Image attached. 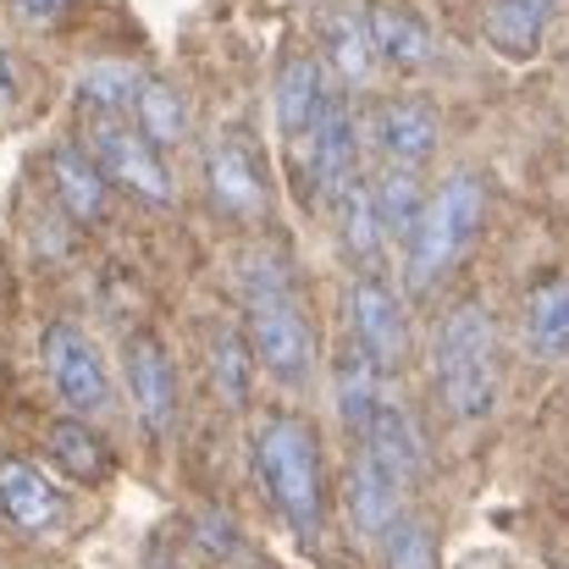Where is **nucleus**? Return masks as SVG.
<instances>
[{"mask_svg":"<svg viewBox=\"0 0 569 569\" xmlns=\"http://www.w3.org/2000/svg\"><path fill=\"white\" fill-rule=\"evenodd\" d=\"M238 288H243V338L260 371L282 387H305L316 377V327L299 305L293 266L277 249H254L238 271Z\"/></svg>","mask_w":569,"mask_h":569,"instance_id":"obj_1","label":"nucleus"},{"mask_svg":"<svg viewBox=\"0 0 569 569\" xmlns=\"http://www.w3.org/2000/svg\"><path fill=\"white\" fill-rule=\"evenodd\" d=\"M254 481L277 520L299 537L316 542L327 520V465H321V437L305 415L293 409H266L254 420Z\"/></svg>","mask_w":569,"mask_h":569,"instance_id":"obj_2","label":"nucleus"},{"mask_svg":"<svg viewBox=\"0 0 569 569\" xmlns=\"http://www.w3.org/2000/svg\"><path fill=\"white\" fill-rule=\"evenodd\" d=\"M431 371H437V398L459 426H476L498 409V327L487 305L465 299L442 316L431 343Z\"/></svg>","mask_w":569,"mask_h":569,"instance_id":"obj_3","label":"nucleus"},{"mask_svg":"<svg viewBox=\"0 0 569 569\" xmlns=\"http://www.w3.org/2000/svg\"><path fill=\"white\" fill-rule=\"evenodd\" d=\"M487 221V189L476 172H453L442 178L437 189L426 193V210H420V227L403 249V271H409V288L415 293H431L476 243Z\"/></svg>","mask_w":569,"mask_h":569,"instance_id":"obj_4","label":"nucleus"},{"mask_svg":"<svg viewBox=\"0 0 569 569\" xmlns=\"http://www.w3.org/2000/svg\"><path fill=\"white\" fill-rule=\"evenodd\" d=\"M39 360H44V377H50V392L72 409V415H83V420H94V415H106L111 409V371H106V355L94 349V338L83 332V327H72V321H50L44 327V338H39Z\"/></svg>","mask_w":569,"mask_h":569,"instance_id":"obj_5","label":"nucleus"},{"mask_svg":"<svg viewBox=\"0 0 569 569\" xmlns=\"http://www.w3.org/2000/svg\"><path fill=\"white\" fill-rule=\"evenodd\" d=\"M89 156L100 161V172L128 189L144 204H172V172L161 161V150L128 122V117H94L89 122Z\"/></svg>","mask_w":569,"mask_h":569,"instance_id":"obj_6","label":"nucleus"},{"mask_svg":"<svg viewBox=\"0 0 569 569\" xmlns=\"http://www.w3.org/2000/svg\"><path fill=\"white\" fill-rule=\"evenodd\" d=\"M293 150H299L305 189L316 193L321 204H332L338 193L360 178V122H355V111L343 106V94L327 106V117H321Z\"/></svg>","mask_w":569,"mask_h":569,"instance_id":"obj_7","label":"nucleus"},{"mask_svg":"<svg viewBox=\"0 0 569 569\" xmlns=\"http://www.w3.org/2000/svg\"><path fill=\"white\" fill-rule=\"evenodd\" d=\"M204 193L216 204V216L227 221H254L266 216L271 189H266V172H260V156L243 133H216L210 150H204Z\"/></svg>","mask_w":569,"mask_h":569,"instance_id":"obj_8","label":"nucleus"},{"mask_svg":"<svg viewBox=\"0 0 569 569\" xmlns=\"http://www.w3.org/2000/svg\"><path fill=\"white\" fill-rule=\"evenodd\" d=\"M349 338L377 360L381 371H398L409 355V321H403V299L392 293V282L381 271H360L349 282Z\"/></svg>","mask_w":569,"mask_h":569,"instance_id":"obj_9","label":"nucleus"},{"mask_svg":"<svg viewBox=\"0 0 569 569\" xmlns=\"http://www.w3.org/2000/svg\"><path fill=\"white\" fill-rule=\"evenodd\" d=\"M122 381H128V398H133V415L150 437H167L172 420H178V371H172V355L156 332H133L128 349H122Z\"/></svg>","mask_w":569,"mask_h":569,"instance_id":"obj_10","label":"nucleus"},{"mask_svg":"<svg viewBox=\"0 0 569 569\" xmlns=\"http://www.w3.org/2000/svg\"><path fill=\"white\" fill-rule=\"evenodd\" d=\"M0 515L22 537H56L72 520V503L33 459H0Z\"/></svg>","mask_w":569,"mask_h":569,"instance_id":"obj_11","label":"nucleus"},{"mask_svg":"<svg viewBox=\"0 0 569 569\" xmlns=\"http://www.w3.org/2000/svg\"><path fill=\"white\" fill-rule=\"evenodd\" d=\"M366 139L381 156V167H409L420 172L431 156H437V139H442V122L426 100H381L366 122Z\"/></svg>","mask_w":569,"mask_h":569,"instance_id":"obj_12","label":"nucleus"},{"mask_svg":"<svg viewBox=\"0 0 569 569\" xmlns=\"http://www.w3.org/2000/svg\"><path fill=\"white\" fill-rule=\"evenodd\" d=\"M332 100H338V89H332L321 56H288V61L277 67V128H282L293 144L327 117Z\"/></svg>","mask_w":569,"mask_h":569,"instance_id":"obj_13","label":"nucleus"},{"mask_svg":"<svg viewBox=\"0 0 569 569\" xmlns=\"http://www.w3.org/2000/svg\"><path fill=\"white\" fill-rule=\"evenodd\" d=\"M403 492H409V487H398V481L381 470L377 459L355 453V465H349V481H343L349 531H355L360 542H381V537H387V526L403 515Z\"/></svg>","mask_w":569,"mask_h":569,"instance_id":"obj_14","label":"nucleus"},{"mask_svg":"<svg viewBox=\"0 0 569 569\" xmlns=\"http://www.w3.org/2000/svg\"><path fill=\"white\" fill-rule=\"evenodd\" d=\"M50 189H56L61 210L78 227H94L111 210V178L100 172V161L89 156V144H56L50 150Z\"/></svg>","mask_w":569,"mask_h":569,"instance_id":"obj_15","label":"nucleus"},{"mask_svg":"<svg viewBox=\"0 0 569 569\" xmlns=\"http://www.w3.org/2000/svg\"><path fill=\"white\" fill-rule=\"evenodd\" d=\"M360 453H366V459H377L398 487H415V481H420V470H426L420 431H415V420H409V409H403L398 398H381V409L371 415V426L360 431Z\"/></svg>","mask_w":569,"mask_h":569,"instance_id":"obj_16","label":"nucleus"},{"mask_svg":"<svg viewBox=\"0 0 569 569\" xmlns=\"http://www.w3.org/2000/svg\"><path fill=\"white\" fill-rule=\"evenodd\" d=\"M371 22V44H377V61L392 67V72H426L442 50H437V33L409 11V6H392V0H377L366 11Z\"/></svg>","mask_w":569,"mask_h":569,"instance_id":"obj_17","label":"nucleus"},{"mask_svg":"<svg viewBox=\"0 0 569 569\" xmlns=\"http://www.w3.org/2000/svg\"><path fill=\"white\" fill-rule=\"evenodd\" d=\"M381 398H387V371L349 338V343L338 349V366H332V403H338V420H343L349 437H360V431L371 426Z\"/></svg>","mask_w":569,"mask_h":569,"instance_id":"obj_18","label":"nucleus"},{"mask_svg":"<svg viewBox=\"0 0 569 569\" xmlns=\"http://www.w3.org/2000/svg\"><path fill=\"white\" fill-rule=\"evenodd\" d=\"M520 332H526V349L548 366H565L569 360V277L553 271L542 277L531 293H526V310H520Z\"/></svg>","mask_w":569,"mask_h":569,"instance_id":"obj_19","label":"nucleus"},{"mask_svg":"<svg viewBox=\"0 0 569 569\" xmlns=\"http://www.w3.org/2000/svg\"><path fill=\"white\" fill-rule=\"evenodd\" d=\"M332 216H338V243H343V254H349L360 271H377L381 254H387V232H381L371 178H355L349 189L338 193V199H332Z\"/></svg>","mask_w":569,"mask_h":569,"instance_id":"obj_20","label":"nucleus"},{"mask_svg":"<svg viewBox=\"0 0 569 569\" xmlns=\"http://www.w3.org/2000/svg\"><path fill=\"white\" fill-rule=\"evenodd\" d=\"M44 453H50V465L61 470V476H72V481H83V487H100L106 476H111V448H106V437L83 420V415H67V420H56L50 431H44Z\"/></svg>","mask_w":569,"mask_h":569,"instance_id":"obj_21","label":"nucleus"},{"mask_svg":"<svg viewBox=\"0 0 569 569\" xmlns=\"http://www.w3.org/2000/svg\"><path fill=\"white\" fill-rule=\"evenodd\" d=\"M548 22H553V0H492L481 33H487V44H492L498 56L531 61V56L542 50Z\"/></svg>","mask_w":569,"mask_h":569,"instance_id":"obj_22","label":"nucleus"},{"mask_svg":"<svg viewBox=\"0 0 569 569\" xmlns=\"http://www.w3.org/2000/svg\"><path fill=\"white\" fill-rule=\"evenodd\" d=\"M204 360H210V387H216V398H221L227 409H249L260 360H254L243 327H210V338H204Z\"/></svg>","mask_w":569,"mask_h":569,"instance_id":"obj_23","label":"nucleus"},{"mask_svg":"<svg viewBox=\"0 0 569 569\" xmlns=\"http://www.w3.org/2000/svg\"><path fill=\"white\" fill-rule=\"evenodd\" d=\"M156 150H178L189 139V94L167 78H144L139 83V100H133V117H128Z\"/></svg>","mask_w":569,"mask_h":569,"instance_id":"obj_24","label":"nucleus"},{"mask_svg":"<svg viewBox=\"0 0 569 569\" xmlns=\"http://www.w3.org/2000/svg\"><path fill=\"white\" fill-rule=\"evenodd\" d=\"M371 189H377V216H381V232H387V249H409V238L420 227V210H426L420 172L381 167L377 178H371Z\"/></svg>","mask_w":569,"mask_h":569,"instance_id":"obj_25","label":"nucleus"},{"mask_svg":"<svg viewBox=\"0 0 569 569\" xmlns=\"http://www.w3.org/2000/svg\"><path fill=\"white\" fill-rule=\"evenodd\" d=\"M327 61H332V72L349 83V89H366L371 78H377V44H371V22H366V11H338L332 22H327Z\"/></svg>","mask_w":569,"mask_h":569,"instance_id":"obj_26","label":"nucleus"},{"mask_svg":"<svg viewBox=\"0 0 569 569\" xmlns=\"http://www.w3.org/2000/svg\"><path fill=\"white\" fill-rule=\"evenodd\" d=\"M139 83H144V72L128 61H89L78 72V100L89 117H133Z\"/></svg>","mask_w":569,"mask_h":569,"instance_id":"obj_27","label":"nucleus"},{"mask_svg":"<svg viewBox=\"0 0 569 569\" xmlns=\"http://www.w3.org/2000/svg\"><path fill=\"white\" fill-rule=\"evenodd\" d=\"M377 548L387 569H437V531L420 515H409V509L387 526V537H381Z\"/></svg>","mask_w":569,"mask_h":569,"instance_id":"obj_28","label":"nucleus"},{"mask_svg":"<svg viewBox=\"0 0 569 569\" xmlns=\"http://www.w3.org/2000/svg\"><path fill=\"white\" fill-rule=\"evenodd\" d=\"M72 0H11V11L22 17V22H33V28H44V22H56L61 11H67Z\"/></svg>","mask_w":569,"mask_h":569,"instance_id":"obj_29","label":"nucleus"},{"mask_svg":"<svg viewBox=\"0 0 569 569\" xmlns=\"http://www.w3.org/2000/svg\"><path fill=\"white\" fill-rule=\"evenodd\" d=\"M11 106H17V67H11V56L0 50V122L11 117Z\"/></svg>","mask_w":569,"mask_h":569,"instance_id":"obj_30","label":"nucleus"}]
</instances>
